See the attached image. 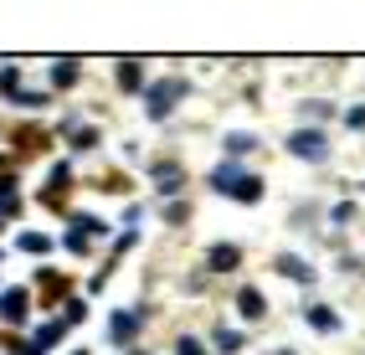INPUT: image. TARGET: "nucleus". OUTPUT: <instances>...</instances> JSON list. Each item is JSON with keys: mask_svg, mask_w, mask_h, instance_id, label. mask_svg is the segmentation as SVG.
I'll list each match as a JSON object with an SVG mask.
<instances>
[{"mask_svg": "<svg viewBox=\"0 0 365 355\" xmlns=\"http://www.w3.org/2000/svg\"><path fill=\"white\" fill-rule=\"evenodd\" d=\"M118 83H124L129 93H139V62H124V67H118Z\"/></svg>", "mask_w": 365, "mask_h": 355, "instance_id": "nucleus-10", "label": "nucleus"}, {"mask_svg": "<svg viewBox=\"0 0 365 355\" xmlns=\"http://www.w3.org/2000/svg\"><path fill=\"white\" fill-rule=\"evenodd\" d=\"M350 129H365V108H355V113H350Z\"/></svg>", "mask_w": 365, "mask_h": 355, "instance_id": "nucleus-17", "label": "nucleus"}, {"mask_svg": "<svg viewBox=\"0 0 365 355\" xmlns=\"http://www.w3.org/2000/svg\"><path fill=\"white\" fill-rule=\"evenodd\" d=\"M278 273H288V278H304V283L314 278V273H309V263H299V257H278Z\"/></svg>", "mask_w": 365, "mask_h": 355, "instance_id": "nucleus-9", "label": "nucleus"}, {"mask_svg": "<svg viewBox=\"0 0 365 355\" xmlns=\"http://www.w3.org/2000/svg\"><path fill=\"white\" fill-rule=\"evenodd\" d=\"M180 93H185V83H160V88L150 93V118H165L170 108L180 103Z\"/></svg>", "mask_w": 365, "mask_h": 355, "instance_id": "nucleus-3", "label": "nucleus"}, {"mask_svg": "<svg viewBox=\"0 0 365 355\" xmlns=\"http://www.w3.org/2000/svg\"><path fill=\"white\" fill-rule=\"evenodd\" d=\"M206 263H211L216 273H227V268H237V263H242V252H237L232 242H216V247H211V257H206Z\"/></svg>", "mask_w": 365, "mask_h": 355, "instance_id": "nucleus-6", "label": "nucleus"}, {"mask_svg": "<svg viewBox=\"0 0 365 355\" xmlns=\"http://www.w3.org/2000/svg\"><path fill=\"white\" fill-rule=\"evenodd\" d=\"M211 185H216V191H227V196H237V201H257L262 196V180L247 175V170H237V165H222V170L211 175Z\"/></svg>", "mask_w": 365, "mask_h": 355, "instance_id": "nucleus-1", "label": "nucleus"}, {"mask_svg": "<svg viewBox=\"0 0 365 355\" xmlns=\"http://www.w3.org/2000/svg\"><path fill=\"white\" fill-rule=\"evenodd\" d=\"M237 309L247 314V319H262V309H267V304H262V294H257V289H242V299H237Z\"/></svg>", "mask_w": 365, "mask_h": 355, "instance_id": "nucleus-8", "label": "nucleus"}, {"mask_svg": "<svg viewBox=\"0 0 365 355\" xmlns=\"http://www.w3.org/2000/svg\"><path fill=\"white\" fill-rule=\"evenodd\" d=\"M288 150H294V155H304V160H324V134L319 129H294V134H288Z\"/></svg>", "mask_w": 365, "mask_h": 355, "instance_id": "nucleus-2", "label": "nucleus"}, {"mask_svg": "<svg viewBox=\"0 0 365 355\" xmlns=\"http://www.w3.org/2000/svg\"><path fill=\"white\" fill-rule=\"evenodd\" d=\"M62 340V324H46V329H36V345H57Z\"/></svg>", "mask_w": 365, "mask_h": 355, "instance_id": "nucleus-15", "label": "nucleus"}, {"mask_svg": "<svg viewBox=\"0 0 365 355\" xmlns=\"http://www.w3.org/2000/svg\"><path fill=\"white\" fill-rule=\"evenodd\" d=\"M0 319H26V294H21V289L0 294Z\"/></svg>", "mask_w": 365, "mask_h": 355, "instance_id": "nucleus-5", "label": "nucleus"}, {"mask_svg": "<svg viewBox=\"0 0 365 355\" xmlns=\"http://www.w3.org/2000/svg\"><path fill=\"white\" fill-rule=\"evenodd\" d=\"M273 355H294V350H273Z\"/></svg>", "mask_w": 365, "mask_h": 355, "instance_id": "nucleus-18", "label": "nucleus"}, {"mask_svg": "<svg viewBox=\"0 0 365 355\" xmlns=\"http://www.w3.org/2000/svg\"><path fill=\"white\" fill-rule=\"evenodd\" d=\"M52 78H57V88H67L72 78H78V62H57V67H52Z\"/></svg>", "mask_w": 365, "mask_h": 355, "instance_id": "nucleus-11", "label": "nucleus"}, {"mask_svg": "<svg viewBox=\"0 0 365 355\" xmlns=\"http://www.w3.org/2000/svg\"><path fill=\"white\" fill-rule=\"evenodd\" d=\"M134 329H139V314H113L108 319V340L124 345V340H134Z\"/></svg>", "mask_w": 365, "mask_h": 355, "instance_id": "nucleus-4", "label": "nucleus"}, {"mask_svg": "<svg viewBox=\"0 0 365 355\" xmlns=\"http://www.w3.org/2000/svg\"><path fill=\"white\" fill-rule=\"evenodd\" d=\"M180 355H206V350H201V340H180Z\"/></svg>", "mask_w": 365, "mask_h": 355, "instance_id": "nucleus-16", "label": "nucleus"}, {"mask_svg": "<svg viewBox=\"0 0 365 355\" xmlns=\"http://www.w3.org/2000/svg\"><path fill=\"white\" fill-rule=\"evenodd\" d=\"M216 350H242V335L237 329H216Z\"/></svg>", "mask_w": 365, "mask_h": 355, "instance_id": "nucleus-12", "label": "nucleus"}, {"mask_svg": "<svg viewBox=\"0 0 365 355\" xmlns=\"http://www.w3.org/2000/svg\"><path fill=\"white\" fill-rule=\"evenodd\" d=\"M309 324H314V329H324V335H334V329H339V314L324 309V304H309Z\"/></svg>", "mask_w": 365, "mask_h": 355, "instance_id": "nucleus-7", "label": "nucleus"}, {"mask_svg": "<svg viewBox=\"0 0 365 355\" xmlns=\"http://www.w3.org/2000/svg\"><path fill=\"white\" fill-rule=\"evenodd\" d=\"M252 145H257V139H252V134H232V139H227V150H237V155H247Z\"/></svg>", "mask_w": 365, "mask_h": 355, "instance_id": "nucleus-14", "label": "nucleus"}, {"mask_svg": "<svg viewBox=\"0 0 365 355\" xmlns=\"http://www.w3.org/2000/svg\"><path fill=\"white\" fill-rule=\"evenodd\" d=\"M46 247H52V242H46V237H36V232L21 237V252H46Z\"/></svg>", "mask_w": 365, "mask_h": 355, "instance_id": "nucleus-13", "label": "nucleus"}]
</instances>
